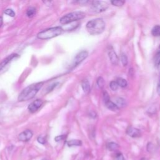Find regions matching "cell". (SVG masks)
Listing matches in <instances>:
<instances>
[{"instance_id":"1","label":"cell","mask_w":160,"mask_h":160,"mask_svg":"<svg viewBox=\"0 0 160 160\" xmlns=\"http://www.w3.org/2000/svg\"><path fill=\"white\" fill-rule=\"evenodd\" d=\"M43 85V82H39L27 86L19 95L18 101L22 102L33 99L40 91Z\"/></svg>"},{"instance_id":"14","label":"cell","mask_w":160,"mask_h":160,"mask_svg":"<svg viewBox=\"0 0 160 160\" xmlns=\"http://www.w3.org/2000/svg\"><path fill=\"white\" fill-rule=\"evenodd\" d=\"M67 145L69 147H72L74 146H81L82 142L78 139H72L68 141Z\"/></svg>"},{"instance_id":"11","label":"cell","mask_w":160,"mask_h":160,"mask_svg":"<svg viewBox=\"0 0 160 160\" xmlns=\"http://www.w3.org/2000/svg\"><path fill=\"white\" fill-rule=\"evenodd\" d=\"M108 56L110 58V60L112 64L116 65L118 63V58L116 54L115 51L113 50V49H109L108 51Z\"/></svg>"},{"instance_id":"27","label":"cell","mask_w":160,"mask_h":160,"mask_svg":"<svg viewBox=\"0 0 160 160\" xmlns=\"http://www.w3.org/2000/svg\"><path fill=\"white\" fill-rule=\"evenodd\" d=\"M154 146L153 144H151V143H148V145H147V150L149 151V152H152L154 151Z\"/></svg>"},{"instance_id":"13","label":"cell","mask_w":160,"mask_h":160,"mask_svg":"<svg viewBox=\"0 0 160 160\" xmlns=\"http://www.w3.org/2000/svg\"><path fill=\"white\" fill-rule=\"evenodd\" d=\"M105 104L106 106L108 109H110L111 111H118L119 110V108L116 106V104H115L114 103H113L112 101H111L110 100L107 101L106 103H105Z\"/></svg>"},{"instance_id":"30","label":"cell","mask_w":160,"mask_h":160,"mask_svg":"<svg viewBox=\"0 0 160 160\" xmlns=\"http://www.w3.org/2000/svg\"><path fill=\"white\" fill-rule=\"evenodd\" d=\"M156 64L158 65V68L160 71V53L158 54V58L156 60Z\"/></svg>"},{"instance_id":"22","label":"cell","mask_w":160,"mask_h":160,"mask_svg":"<svg viewBox=\"0 0 160 160\" xmlns=\"http://www.w3.org/2000/svg\"><path fill=\"white\" fill-rule=\"evenodd\" d=\"M110 88L113 91H116L117 90V89L118 88V84L117 83L116 81H111L110 84Z\"/></svg>"},{"instance_id":"31","label":"cell","mask_w":160,"mask_h":160,"mask_svg":"<svg viewBox=\"0 0 160 160\" xmlns=\"http://www.w3.org/2000/svg\"><path fill=\"white\" fill-rule=\"evenodd\" d=\"M116 160H125V159H124L123 155L121 153H119L117 154Z\"/></svg>"},{"instance_id":"23","label":"cell","mask_w":160,"mask_h":160,"mask_svg":"<svg viewBox=\"0 0 160 160\" xmlns=\"http://www.w3.org/2000/svg\"><path fill=\"white\" fill-rule=\"evenodd\" d=\"M111 3L115 6H121L124 5V2L120 1V0H115V1H112Z\"/></svg>"},{"instance_id":"26","label":"cell","mask_w":160,"mask_h":160,"mask_svg":"<svg viewBox=\"0 0 160 160\" xmlns=\"http://www.w3.org/2000/svg\"><path fill=\"white\" fill-rule=\"evenodd\" d=\"M37 140H38V141L40 143H41V144H42V145L45 144L46 142V140L45 138V137H43V136H39V137L38 138Z\"/></svg>"},{"instance_id":"2","label":"cell","mask_w":160,"mask_h":160,"mask_svg":"<svg viewBox=\"0 0 160 160\" xmlns=\"http://www.w3.org/2000/svg\"><path fill=\"white\" fill-rule=\"evenodd\" d=\"M86 29L92 35L99 34L103 33L105 28V23L101 18H96L88 22Z\"/></svg>"},{"instance_id":"28","label":"cell","mask_w":160,"mask_h":160,"mask_svg":"<svg viewBox=\"0 0 160 160\" xmlns=\"http://www.w3.org/2000/svg\"><path fill=\"white\" fill-rule=\"evenodd\" d=\"M58 83H54L53 84H52V85H50V86H49L48 87V88L47 89V90H48V93H49V92H51L52 90H53V89H54L57 86V84H58Z\"/></svg>"},{"instance_id":"4","label":"cell","mask_w":160,"mask_h":160,"mask_svg":"<svg viewBox=\"0 0 160 160\" xmlns=\"http://www.w3.org/2000/svg\"><path fill=\"white\" fill-rule=\"evenodd\" d=\"M85 17V13L82 11H74L68 13L60 19V21L62 25L69 24L72 22L80 20Z\"/></svg>"},{"instance_id":"7","label":"cell","mask_w":160,"mask_h":160,"mask_svg":"<svg viewBox=\"0 0 160 160\" xmlns=\"http://www.w3.org/2000/svg\"><path fill=\"white\" fill-rule=\"evenodd\" d=\"M43 102L41 100L37 99L36 100L33 101L28 106V110L30 113H34L36 111H37L42 106Z\"/></svg>"},{"instance_id":"3","label":"cell","mask_w":160,"mask_h":160,"mask_svg":"<svg viewBox=\"0 0 160 160\" xmlns=\"http://www.w3.org/2000/svg\"><path fill=\"white\" fill-rule=\"evenodd\" d=\"M63 29L60 26L50 28L40 32L37 35V37L40 40L51 39L59 36L63 33Z\"/></svg>"},{"instance_id":"15","label":"cell","mask_w":160,"mask_h":160,"mask_svg":"<svg viewBox=\"0 0 160 160\" xmlns=\"http://www.w3.org/2000/svg\"><path fill=\"white\" fill-rule=\"evenodd\" d=\"M116 104L118 108H123L127 105V102L124 99L122 98H118L116 100Z\"/></svg>"},{"instance_id":"8","label":"cell","mask_w":160,"mask_h":160,"mask_svg":"<svg viewBox=\"0 0 160 160\" xmlns=\"http://www.w3.org/2000/svg\"><path fill=\"white\" fill-rule=\"evenodd\" d=\"M16 57H18V55L14 53V54H11V55L8 56L7 58H6L4 60L2 61V63H0V74L3 72V71H5V69L6 68L8 64L10 63L13 61V60H14Z\"/></svg>"},{"instance_id":"34","label":"cell","mask_w":160,"mask_h":160,"mask_svg":"<svg viewBox=\"0 0 160 160\" xmlns=\"http://www.w3.org/2000/svg\"><path fill=\"white\" fill-rule=\"evenodd\" d=\"M42 160H48V159H42Z\"/></svg>"},{"instance_id":"6","label":"cell","mask_w":160,"mask_h":160,"mask_svg":"<svg viewBox=\"0 0 160 160\" xmlns=\"http://www.w3.org/2000/svg\"><path fill=\"white\" fill-rule=\"evenodd\" d=\"M88 56V52L86 51H83L79 53L75 57L73 64H72V68H75L79 65L84 60H85Z\"/></svg>"},{"instance_id":"19","label":"cell","mask_w":160,"mask_h":160,"mask_svg":"<svg viewBox=\"0 0 160 160\" xmlns=\"http://www.w3.org/2000/svg\"><path fill=\"white\" fill-rule=\"evenodd\" d=\"M119 147V145L118 144H116V143H114V142H110L107 145V148L110 151H115Z\"/></svg>"},{"instance_id":"24","label":"cell","mask_w":160,"mask_h":160,"mask_svg":"<svg viewBox=\"0 0 160 160\" xmlns=\"http://www.w3.org/2000/svg\"><path fill=\"white\" fill-rule=\"evenodd\" d=\"M5 14H6V15L11 16V17H14L15 16V12L12 10V9H6L5 11Z\"/></svg>"},{"instance_id":"17","label":"cell","mask_w":160,"mask_h":160,"mask_svg":"<svg viewBox=\"0 0 160 160\" xmlns=\"http://www.w3.org/2000/svg\"><path fill=\"white\" fill-rule=\"evenodd\" d=\"M36 8L34 7H29L26 11V15L29 18H32L36 14Z\"/></svg>"},{"instance_id":"10","label":"cell","mask_w":160,"mask_h":160,"mask_svg":"<svg viewBox=\"0 0 160 160\" xmlns=\"http://www.w3.org/2000/svg\"><path fill=\"white\" fill-rule=\"evenodd\" d=\"M127 133L132 138H138L141 136V133L139 129H137L134 127H128L127 130Z\"/></svg>"},{"instance_id":"21","label":"cell","mask_w":160,"mask_h":160,"mask_svg":"<svg viewBox=\"0 0 160 160\" xmlns=\"http://www.w3.org/2000/svg\"><path fill=\"white\" fill-rule=\"evenodd\" d=\"M104 80L102 77H99L97 79V84L100 88H103L104 86Z\"/></svg>"},{"instance_id":"16","label":"cell","mask_w":160,"mask_h":160,"mask_svg":"<svg viewBox=\"0 0 160 160\" xmlns=\"http://www.w3.org/2000/svg\"><path fill=\"white\" fill-rule=\"evenodd\" d=\"M151 34L154 37H160V26L156 25L151 30Z\"/></svg>"},{"instance_id":"32","label":"cell","mask_w":160,"mask_h":160,"mask_svg":"<svg viewBox=\"0 0 160 160\" xmlns=\"http://www.w3.org/2000/svg\"><path fill=\"white\" fill-rule=\"evenodd\" d=\"M157 93L160 96V76L159 78V80L158 81V84H157Z\"/></svg>"},{"instance_id":"9","label":"cell","mask_w":160,"mask_h":160,"mask_svg":"<svg viewBox=\"0 0 160 160\" xmlns=\"http://www.w3.org/2000/svg\"><path fill=\"white\" fill-rule=\"evenodd\" d=\"M33 134V132L29 130H26L19 135V140L23 142H27L31 139Z\"/></svg>"},{"instance_id":"18","label":"cell","mask_w":160,"mask_h":160,"mask_svg":"<svg viewBox=\"0 0 160 160\" xmlns=\"http://www.w3.org/2000/svg\"><path fill=\"white\" fill-rule=\"evenodd\" d=\"M116 82H117L118 86H121L122 88H125L127 86V81L125 79L119 78L117 79Z\"/></svg>"},{"instance_id":"29","label":"cell","mask_w":160,"mask_h":160,"mask_svg":"<svg viewBox=\"0 0 160 160\" xmlns=\"http://www.w3.org/2000/svg\"><path fill=\"white\" fill-rule=\"evenodd\" d=\"M65 138H66V136H65V135H60V136H57V137L55 138V140L57 142H58V141H60L64 139Z\"/></svg>"},{"instance_id":"33","label":"cell","mask_w":160,"mask_h":160,"mask_svg":"<svg viewBox=\"0 0 160 160\" xmlns=\"http://www.w3.org/2000/svg\"><path fill=\"white\" fill-rule=\"evenodd\" d=\"M3 18L2 17H0V28H1L3 25Z\"/></svg>"},{"instance_id":"5","label":"cell","mask_w":160,"mask_h":160,"mask_svg":"<svg viewBox=\"0 0 160 160\" xmlns=\"http://www.w3.org/2000/svg\"><path fill=\"white\" fill-rule=\"evenodd\" d=\"M108 8V4L106 2L93 1L91 5V10L95 13H101Z\"/></svg>"},{"instance_id":"20","label":"cell","mask_w":160,"mask_h":160,"mask_svg":"<svg viewBox=\"0 0 160 160\" xmlns=\"http://www.w3.org/2000/svg\"><path fill=\"white\" fill-rule=\"evenodd\" d=\"M121 60L124 66H127L128 64V58L127 55L124 53H122L121 55Z\"/></svg>"},{"instance_id":"25","label":"cell","mask_w":160,"mask_h":160,"mask_svg":"<svg viewBox=\"0 0 160 160\" xmlns=\"http://www.w3.org/2000/svg\"><path fill=\"white\" fill-rule=\"evenodd\" d=\"M103 100H104V103L110 100L109 95H108V93L107 92H104V94H103Z\"/></svg>"},{"instance_id":"12","label":"cell","mask_w":160,"mask_h":160,"mask_svg":"<svg viewBox=\"0 0 160 160\" xmlns=\"http://www.w3.org/2000/svg\"><path fill=\"white\" fill-rule=\"evenodd\" d=\"M81 86L83 88V90L85 93H89L90 92V82L86 79L82 81V84H81Z\"/></svg>"}]
</instances>
